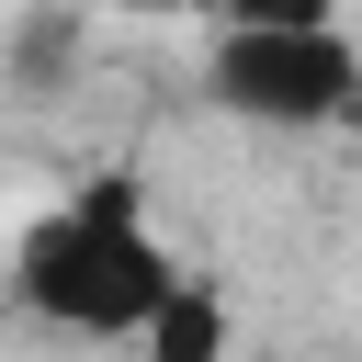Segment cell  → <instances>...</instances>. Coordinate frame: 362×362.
I'll list each match as a JSON object with an SVG mask.
<instances>
[{"label":"cell","instance_id":"6da1fadb","mask_svg":"<svg viewBox=\"0 0 362 362\" xmlns=\"http://www.w3.org/2000/svg\"><path fill=\"white\" fill-rule=\"evenodd\" d=\"M181 283V249L158 238V204L136 170H90L11 238V305L57 339H136Z\"/></svg>","mask_w":362,"mask_h":362},{"label":"cell","instance_id":"7a4b0ae2","mask_svg":"<svg viewBox=\"0 0 362 362\" xmlns=\"http://www.w3.org/2000/svg\"><path fill=\"white\" fill-rule=\"evenodd\" d=\"M204 102L260 124V136H328L362 113V34L351 23H305V34H260V23H215L204 45Z\"/></svg>","mask_w":362,"mask_h":362},{"label":"cell","instance_id":"3957f363","mask_svg":"<svg viewBox=\"0 0 362 362\" xmlns=\"http://www.w3.org/2000/svg\"><path fill=\"white\" fill-rule=\"evenodd\" d=\"M124 351H136V362H226V351H238V317H226V294H215L204 272H181L170 305H158Z\"/></svg>","mask_w":362,"mask_h":362},{"label":"cell","instance_id":"277c9868","mask_svg":"<svg viewBox=\"0 0 362 362\" xmlns=\"http://www.w3.org/2000/svg\"><path fill=\"white\" fill-rule=\"evenodd\" d=\"M215 23H260V34H305V23H339V0H215Z\"/></svg>","mask_w":362,"mask_h":362},{"label":"cell","instance_id":"5b68a950","mask_svg":"<svg viewBox=\"0 0 362 362\" xmlns=\"http://www.w3.org/2000/svg\"><path fill=\"white\" fill-rule=\"evenodd\" d=\"M113 11H215V0H113Z\"/></svg>","mask_w":362,"mask_h":362}]
</instances>
